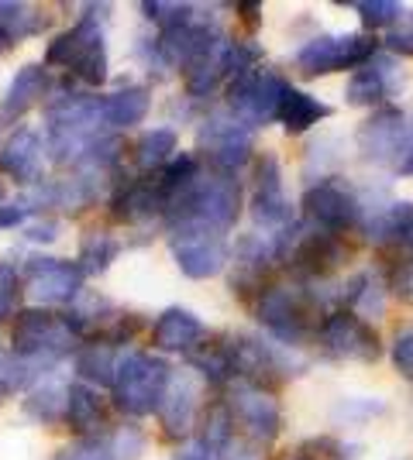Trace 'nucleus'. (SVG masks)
I'll use <instances>...</instances> for the list:
<instances>
[{
	"instance_id": "5701e85b",
	"label": "nucleus",
	"mask_w": 413,
	"mask_h": 460,
	"mask_svg": "<svg viewBox=\"0 0 413 460\" xmlns=\"http://www.w3.org/2000/svg\"><path fill=\"white\" fill-rule=\"evenodd\" d=\"M41 93H45V69L41 66H24L18 76L11 79L7 96L0 103V124H14L28 107L39 103Z\"/></svg>"
},
{
	"instance_id": "ddd939ff",
	"label": "nucleus",
	"mask_w": 413,
	"mask_h": 460,
	"mask_svg": "<svg viewBox=\"0 0 413 460\" xmlns=\"http://www.w3.org/2000/svg\"><path fill=\"white\" fill-rule=\"evenodd\" d=\"M303 210L307 217L314 220L320 230H328V234H341V230H348L358 224V199H355V192L345 186V182H335V179H324V182H317L307 190L303 196Z\"/></svg>"
},
{
	"instance_id": "c03bdc74",
	"label": "nucleus",
	"mask_w": 413,
	"mask_h": 460,
	"mask_svg": "<svg viewBox=\"0 0 413 460\" xmlns=\"http://www.w3.org/2000/svg\"><path fill=\"white\" fill-rule=\"evenodd\" d=\"M293 460H314V457H310V454H303V450H300V454H296Z\"/></svg>"
},
{
	"instance_id": "0eeeda50",
	"label": "nucleus",
	"mask_w": 413,
	"mask_h": 460,
	"mask_svg": "<svg viewBox=\"0 0 413 460\" xmlns=\"http://www.w3.org/2000/svg\"><path fill=\"white\" fill-rule=\"evenodd\" d=\"M375 56V39L369 35H320L307 41L296 52V66L307 76H328V73H345V69H362Z\"/></svg>"
},
{
	"instance_id": "c756f323",
	"label": "nucleus",
	"mask_w": 413,
	"mask_h": 460,
	"mask_svg": "<svg viewBox=\"0 0 413 460\" xmlns=\"http://www.w3.org/2000/svg\"><path fill=\"white\" fill-rule=\"evenodd\" d=\"M66 392L69 388H62V385H35V392L24 399V412L28 416H35L41 422H56V420H66Z\"/></svg>"
},
{
	"instance_id": "7c9ffc66",
	"label": "nucleus",
	"mask_w": 413,
	"mask_h": 460,
	"mask_svg": "<svg viewBox=\"0 0 413 460\" xmlns=\"http://www.w3.org/2000/svg\"><path fill=\"white\" fill-rule=\"evenodd\" d=\"M118 254H121L118 237H111V234H90L83 241V248H79V261H83L79 269H83V275H103Z\"/></svg>"
},
{
	"instance_id": "6ab92c4d",
	"label": "nucleus",
	"mask_w": 413,
	"mask_h": 460,
	"mask_svg": "<svg viewBox=\"0 0 413 460\" xmlns=\"http://www.w3.org/2000/svg\"><path fill=\"white\" fill-rule=\"evenodd\" d=\"M224 76H231V41L224 39V35H217L186 66V90H190V96H211Z\"/></svg>"
},
{
	"instance_id": "2f4dec72",
	"label": "nucleus",
	"mask_w": 413,
	"mask_h": 460,
	"mask_svg": "<svg viewBox=\"0 0 413 460\" xmlns=\"http://www.w3.org/2000/svg\"><path fill=\"white\" fill-rule=\"evenodd\" d=\"M345 299L358 309V316H379L382 313V288H379L373 271L355 275L352 282H348V288H345Z\"/></svg>"
},
{
	"instance_id": "412c9836",
	"label": "nucleus",
	"mask_w": 413,
	"mask_h": 460,
	"mask_svg": "<svg viewBox=\"0 0 413 460\" xmlns=\"http://www.w3.org/2000/svg\"><path fill=\"white\" fill-rule=\"evenodd\" d=\"M166 192L158 186V179H138L131 186H124V190L114 196V217L118 220H128V224H138V220H148V217H156V213H166Z\"/></svg>"
},
{
	"instance_id": "1a4fd4ad",
	"label": "nucleus",
	"mask_w": 413,
	"mask_h": 460,
	"mask_svg": "<svg viewBox=\"0 0 413 460\" xmlns=\"http://www.w3.org/2000/svg\"><path fill=\"white\" fill-rule=\"evenodd\" d=\"M200 152L217 165V172H235L252 155V128H245L231 111H214L200 124Z\"/></svg>"
},
{
	"instance_id": "4be33fe9",
	"label": "nucleus",
	"mask_w": 413,
	"mask_h": 460,
	"mask_svg": "<svg viewBox=\"0 0 413 460\" xmlns=\"http://www.w3.org/2000/svg\"><path fill=\"white\" fill-rule=\"evenodd\" d=\"M193 405H197V388H193V382H190L186 375L169 378L166 399L158 405V416H162V426H166L169 437L190 429V422H193Z\"/></svg>"
},
{
	"instance_id": "58836bf2",
	"label": "nucleus",
	"mask_w": 413,
	"mask_h": 460,
	"mask_svg": "<svg viewBox=\"0 0 413 460\" xmlns=\"http://www.w3.org/2000/svg\"><path fill=\"white\" fill-rule=\"evenodd\" d=\"M386 45L393 49V52H403V56H413V14H403L400 18V31H393Z\"/></svg>"
},
{
	"instance_id": "72a5a7b5",
	"label": "nucleus",
	"mask_w": 413,
	"mask_h": 460,
	"mask_svg": "<svg viewBox=\"0 0 413 460\" xmlns=\"http://www.w3.org/2000/svg\"><path fill=\"white\" fill-rule=\"evenodd\" d=\"M358 14L369 28H386V24H396L403 18V7L393 4V0H362L358 4Z\"/></svg>"
},
{
	"instance_id": "37998d69",
	"label": "nucleus",
	"mask_w": 413,
	"mask_h": 460,
	"mask_svg": "<svg viewBox=\"0 0 413 460\" xmlns=\"http://www.w3.org/2000/svg\"><path fill=\"white\" fill-rule=\"evenodd\" d=\"M400 169H403V172H407V175H413V148H410V155L403 158V165H400Z\"/></svg>"
},
{
	"instance_id": "f704fd0d",
	"label": "nucleus",
	"mask_w": 413,
	"mask_h": 460,
	"mask_svg": "<svg viewBox=\"0 0 413 460\" xmlns=\"http://www.w3.org/2000/svg\"><path fill=\"white\" fill-rule=\"evenodd\" d=\"M141 11L148 14L152 21L162 24V31H169V28H179V24H186V21H193V7L190 4H141Z\"/></svg>"
},
{
	"instance_id": "f03ea898",
	"label": "nucleus",
	"mask_w": 413,
	"mask_h": 460,
	"mask_svg": "<svg viewBox=\"0 0 413 460\" xmlns=\"http://www.w3.org/2000/svg\"><path fill=\"white\" fill-rule=\"evenodd\" d=\"M83 337V330L69 313L49 309H21L11 326V350L24 361H59L69 347Z\"/></svg>"
},
{
	"instance_id": "aec40b11",
	"label": "nucleus",
	"mask_w": 413,
	"mask_h": 460,
	"mask_svg": "<svg viewBox=\"0 0 413 460\" xmlns=\"http://www.w3.org/2000/svg\"><path fill=\"white\" fill-rule=\"evenodd\" d=\"M396 62L390 56H373L362 69H355L348 79V100L352 103H379L382 96L393 93Z\"/></svg>"
},
{
	"instance_id": "2eb2a0df",
	"label": "nucleus",
	"mask_w": 413,
	"mask_h": 460,
	"mask_svg": "<svg viewBox=\"0 0 413 460\" xmlns=\"http://www.w3.org/2000/svg\"><path fill=\"white\" fill-rule=\"evenodd\" d=\"M403 141H407V117L400 107H382L358 128V145L373 162H393L403 152Z\"/></svg>"
},
{
	"instance_id": "b1692460",
	"label": "nucleus",
	"mask_w": 413,
	"mask_h": 460,
	"mask_svg": "<svg viewBox=\"0 0 413 460\" xmlns=\"http://www.w3.org/2000/svg\"><path fill=\"white\" fill-rule=\"evenodd\" d=\"M66 422L83 437H97L100 429L107 426L100 395L90 385H69V392H66Z\"/></svg>"
},
{
	"instance_id": "f3484780",
	"label": "nucleus",
	"mask_w": 413,
	"mask_h": 460,
	"mask_svg": "<svg viewBox=\"0 0 413 460\" xmlns=\"http://www.w3.org/2000/svg\"><path fill=\"white\" fill-rule=\"evenodd\" d=\"M341 244L335 241V234H328V230H310V234H296L293 237V248H290V265H293L300 275H310V279H320V275H328V271L335 269L337 261H341Z\"/></svg>"
},
{
	"instance_id": "39448f33",
	"label": "nucleus",
	"mask_w": 413,
	"mask_h": 460,
	"mask_svg": "<svg viewBox=\"0 0 413 460\" xmlns=\"http://www.w3.org/2000/svg\"><path fill=\"white\" fill-rule=\"evenodd\" d=\"M258 323L279 344H300L314 330V299L296 286H269L258 299Z\"/></svg>"
},
{
	"instance_id": "cd10ccee",
	"label": "nucleus",
	"mask_w": 413,
	"mask_h": 460,
	"mask_svg": "<svg viewBox=\"0 0 413 460\" xmlns=\"http://www.w3.org/2000/svg\"><path fill=\"white\" fill-rule=\"evenodd\" d=\"M173 152H176V135L169 128H152L135 145V165L141 172H156L173 162Z\"/></svg>"
},
{
	"instance_id": "ea45409f",
	"label": "nucleus",
	"mask_w": 413,
	"mask_h": 460,
	"mask_svg": "<svg viewBox=\"0 0 413 460\" xmlns=\"http://www.w3.org/2000/svg\"><path fill=\"white\" fill-rule=\"evenodd\" d=\"M393 292L400 296V299L413 303V258H410V261H403V265L396 269V275H393Z\"/></svg>"
},
{
	"instance_id": "6e6552de",
	"label": "nucleus",
	"mask_w": 413,
	"mask_h": 460,
	"mask_svg": "<svg viewBox=\"0 0 413 460\" xmlns=\"http://www.w3.org/2000/svg\"><path fill=\"white\" fill-rule=\"evenodd\" d=\"M169 248L183 275L190 279H214L217 271L228 265V244L224 234L203 224H179L173 227Z\"/></svg>"
},
{
	"instance_id": "a19ab883",
	"label": "nucleus",
	"mask_w": 413,
	"mask_h": 460,
	"mask_svg": "<svg viewBox=\"0 0 413 460\" xmlns=\"http://www.w3.org/2000/svg\"><path fill=\"white\" fill-rule=\"evenodd\" d=\"M24 217H28V207H24V203H14V207H0V230L18 227Z\"/></svg>"
},
{
	"instance_id": "423d86ee",
	"label": "nucleus",
	"mask_w": 413,
	"mask_h": 460,
	"mask_svg": "<svg viewBox=\"0 0 413 460\" xmlns=\"http://www.w3.org/2000/svg\"><path fill=\"white\" fill-rule=\"evenodd\" d=\"M286 83L269 73V69H248L241 76L231 79L228 86V103H231V114L245 124V128H265L269 120L279 117V103L286 96Z\"/></svg>"
},
{
	"instance_id": "a878e982",
	"label": "nucleus",
	"mask_w": 413,
	"mask_h": 460,
	"mask_svg": "<svg viewBox=\"0 0 413 460\" xmlns=\"http://www.w3.org/2000/svg\"><path fill=\"white\" fill-rule=\"evenodd\" d=\"M148 114V93L141 86H124L118 93L103 96V120L107 128H135Z\"/></svg>"
},
{
	"instance_id": "e433bc0d",
	"label": "nucleus",
	"mask_w": 413,
	"mask_h": 460,
	"mask_svg": "<svg viewBox=\"0 0 413 460\" xmlns=\"http://www.w3.org/2000/svg\"><path fill=\"white\" fill-rule=\"evenodd\" d=\"M393 365L400 375H407L413 378V330H403V333H396L393 341Z\"/></svg>"
},
{
	"instance_id": "20e7f679",
	"label": "nucleus",
	"mask_w": 413,
	"mask_h": 460,
	"mask_svg": "<svg viewBox=\"0 0 413 460\" xmlns=\"http://www.w3.org/2000/svg\"><path fill=\"white\" fill-rule=\"evenodd\" d=\"M169 378H173V371L162 358L145 354V350H131V354H124L118 375H114V385H111L114 405L128 416H148L166 399Z\"/></svg>"
},
{
	"instance_id": "a18cd8bd",
	"label": "nucleus",
	"mask_w": 413,
	"mask_h": 460,
	"mask_svg": "<svg viewBox=\"0 0 413 460\" xmlns=\"http://www.w3.org/2000/svg\"><path fill=\"white\" fill-rule=\"evenodd\" d=\"M0 203H4V182H0Z\"/></svg>"
},
{
	"instance_id": "f257e3e1",
	"label": "nucleus",
	"mask_w": 413,
	"mask_h": 460,
	"mask_svg": "<svg viewBox=\"0 0 413 460\" xmlns=\"http://www.w3.org/2000/svg\"><path fill=\"white\" fill-rule=\"evenodd\" d=\"M238 207H241V190L231 172H200L193 182H186L176 190L166 203V217L169 227L179 224H203L211 230H231L238 220Z\"/></svg>"
},
{
	"instance_id": "f8f14e48",
	"label": "nucleus",
	"mask_w": 413,
	"mask_h": 460,
	"mask_svg": "<svg viewBox=\"0 0 413 460\" xmlns=\"http://www.w3.org/2000/svg\"><path fill=\"white\" fill-rule=\"evenodd\" d=\"M252 217L258 227L286 230L293 224V207L283 186V169L273 155H262L256 165V192H252Z\"/></svg>"
},
{
	"instance_id": "393cba45",
	"label": "nucleus",
	"mask_w": 413,
	"mask_h": 460,
	"mask_svg": "<svg viewBox=\"0 0 413 460\" xmlns=\"http://www.w3.org/2000/svg\"><path fill=\"white\" fill-rule=\"evenodd\" d=\"M331 114V107L328 103H320L317 96L303 93V90H286L283 96V103H279V120H283V128L290 131V135H303V131H310L317 120H324V117Z\"/></svg>"
},
{
	"instance_id": "4c0bfd02",
	"label": "nucleus",
	"mask_w": 413,
	"mask_h": 460,
	"mask_svg": "<svg viewBox=\"0 0 413 460\" xmlns=\"http://www.w3.org/2000/svg\"><path fill=\"white\" fill-rule=\"evenodd\" d=\"M138 450H141V437H138L135 429H124V433H118V437L111 440V454H114V460H135Z\"/></svg>"
},
{
	"instance_id": "bb28decb",
	"label": "nucleus",
	"mask_w": 413,
	"mask_h": 460,
	"mask_svg": "<svg viewBox=\"0 0 413 460\" xmlns=\"http://www.w3.org/2000/svg\"><path fill=\"white\" fill-rule=\"evenodd\" d=\"M121 361H124V354H118L111 344H90L79 350L76 371L86 378V382L114 385V375H118Z\"/></svg>"
},
{
	"instance_id": "9b49d317",
	"label": "nucleus",
	"mask_w": 413,
	"mask_h": 460,
	"mask_svg": "<svg viewBox=\"0 0 413 460\" xmlns=\"http://www.w3.org/2000/svg\"><path fill=\"white\" fill-rule=\"evenodd\" d=\"M24 286L41 306H62L76 299L83 286V269L76 261H62V258H31L24 269Z\"/></svg>"
},
{
	"instance_id": "c9c22d12",
	"label": "nucleus",
	"mask_w": 413,
	"mask_h": 460,
	"mask_svg": "<svg viewBox=\"0 0 413 460\" xmlns=\"http://www.w3.org/2000/svg\"><path fill=\"white\" fill-rule=\"evenodd\" d=\"M21 292V275L14 265L0 261V320H7L14 313V299Z\"/></svg>"
},
{
	"instance_id": "7ed1b4c3",
	"label": "nucleus",
	"mask_w": 413,
	"mask_h": 460,
	"mask_svg": "<svg viewBox=\"0 0 413 460\" xmlns=\"http://www.w3.org/2000/svg\"><path fill=\"white\" fill-rule=\"evenodd\" d=\"M49 66H62L86 86H103L107 83V45H103V28L94 11H86L83 18L56 35V41L45 52Z\"/></svg>"
},
{
	"instance_id": "9d476101",
	"label": "nucleus",
	"mask_w": 413,
	"mask_h": 460,
	"mask_svg": "<svg viewBox=\"0 0 413 460\" xmlns=\"http://www.w3.org/2000/svg\"><path fill=\"white\" fill-rule=\"evenodd\" d=\"M320 341L335 358H345V361L369 365L379 358V337H375L373 323L362 320L358 313H348V309H337L320 323Z\"/></svg>"
},
{
	"instance_id": "c85d7f7f",
	"label": "nucleus",
	"mask_w": 413,
	"mask_h": 460,
	"mask_svg": "<svg viewBox=\"0 0 413 460\" xmlns=\"http://www.w3.org/2000/svg\"><path fill=\"white\" fill-rule=\"evenodd\" d=\"M45 18L35 14L28 4H0V41L7 45H18L21 39L41 31Z\"/></svg>"
},
{
	"instance_id": "473e14b6",
	"label": "nucleus",
	"mask_w": 413,
	"mask_h": 460,
	"mask_svg": "<svg viewBox=\"0 0 413 460\" xmlns=\"http://www.w3.org/2000/svg\"><path fill=\"white\" fill-rule=\"evenodd\" d=\"M56 460H114L111 454V440H100V437H79L76 443L62 447Z\"/></svg>"
},
{
	"instance_id": "4468645a",
	"label": "nucleus",
	"mask_w": 413,
	"mask_h": 460,
	"mask_svg": "<svg viewBox=\"0 0 413 460\" xmlns=\"http://www.w3.org/2000/svg\"><path fill=\"white\" fill-rule=\"evenodd\" d=\"M228 412H231V420L245 426V433L252 440H262V443L275 440L279 422H283L275 399L265 395L256 385H235V392L228 399Z\"/></svg>"
},
{
	"instance_id": "a211bd4d",
	"label": "nucleus",
	"mask_w": 413,
	"mask_h": 460,
	"mask_svg": "<svg viewBox=\"0 0 413 460\" xmlns=\"http://www.w3.org/2000/svg\"><path fill=\"white\" fill-rule=\"evenodd\" d=\"M203 337H207L203 323H200L190 309H179V306L166 309L158 316L156 330H152V344L158 350H169V354H193L203 344Z\"/></svg>"
},
{
	"instance_id": "79ce46f5",
	"label": "nucleus",
	"mask_w": 413,
	"mask_h": 460,
	"mask_svg": "<svg viewBox=\"0 0 413 460\" xmlns=\"http://www.w3.org/2000/svg\"><path fill=\"white\" fill-rule=\"evenodd\" d=\"M31 241H56V224H45V227H35L28 234Z\"/></svg>"
},
{
	"instance_id": "dca6fc26",
	"label": "nucleus",
	"mask_w": 413,
	"mask_h": 460,
	"mask_svg": "<svg viewBox=\"0 0 413 460\" xmlns=\"http://www.w3.org/2000/svg\"><path fill=\"white\" fill-rule=\"evenodd\" d=\"M41 169H45V145H41L39 131L18 128L0 148V172H7L18 182H39Z\"/></svg>"
}]
</instances>
